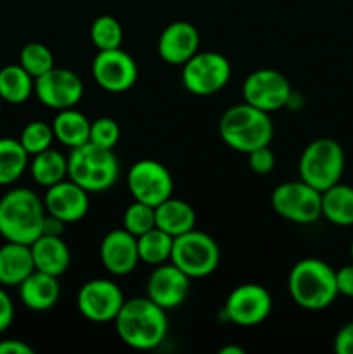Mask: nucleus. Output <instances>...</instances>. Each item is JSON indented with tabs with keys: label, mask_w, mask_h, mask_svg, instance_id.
<instances>
[{
	"label": "nucleus",
	"mask_w": 353,
	"mask_h": 354,
	"mask_svg": "<svg viewBox=\"0 0 353 354\" xmlns=\"http://www.w3.org/2000/svg\"><path fill=\"white\" fill-rule=\"evenodd\" d=\"M165 311L147 296L125 299L120 313L114 318L118 337L128 348L137 351L158 348L168 334V318Z\"/></svg>",
	"instance_id": "f257e3e1"
},
{
	"label": "nucleus",
	"mask_w": 353,
	"mask_h": 354,
	"mask_svg": "<svg viewBox=\"0 0 353 354\" xmlns=\"http://www.w3.org/2000/svg\"><path fill=\"white\" fill-rule=\"evenodd\" d=\"M93 80L111 93H123L135 85L138 68L135 59L120 48L99 50L92 61Z\"/></svg>",
	"instance_id": "4468645a"
},
{
	"label": "nucleus",
	"mask_w": 353,
	"mask_h": 354,
	"mask_svg": "<svg viewBox=\"0 0 353 354\" xmlns=\"http://www.w3.org/2000/svg\"><path fill=\"white\" fill-rule=\"evenodd\" d=\"M54 138L52 124H47L45 121H31L23 128L19 135L21 145L30 156L40 154V152L51 149Z\"/></svg>",
	"instance_id": "2f4dec72"
},
{
	"label": "nucleus",
	"mask_w": 353,
	"mask_h": 354,
	"mask_svg": "<svg viewBox=\"0 0 353 354\" xmlns=\"http://www.w3.org/2000/svg\"><path fill=\"white\" fill-rule=\"evenodd\" d=\"M232 66L218 52H197L182 66V83L185 90L197 97H210L228 83Z\"/></svg>",
	"instance_id": "6e6552de"
},
{
	"label": "nucleus",
	"mask_w": 353,
	"mask_h": 354,
	"mask_svg": "<svg viewBox=\"0 0 353 354\" xmlns=\"http://www.w3.org/2000/svg\"><path fill=\"white\" fill-rule=\"evenodd\" d=\"M120 165L113 149L87 142L71 149L68 156V178L87 192H104L116 183Z\"/></svg>",
	"instance_id": "39448f33"
},
{
	"label": "nucleus",
	"mask_w": 353,
	"mask_h": 354,
	"mask_svg": "<svg viewBox=\"0 0 353 354\" xmlns=\"http://www.w3.org/2000/svg\"><path fill=\"white\" fill-rule=\"evenodd\" d=\"M28 154L16 138H0V185H12L28 168Z\"/></svg>",
	"instance_id": "cd10ccee"
},
{
	"label": "nucleus",
	"mask_w": 353,
	"mask_h": 354,
	"mask_svg": "<svg viewBox=\"0 0 353 354\" xmlns=\"http://www.w3.org/2000/svg\"><path fill=\"white\" fill-rule=\"evenodd\" d=\"M336 283H338V292L346 297H353V263L339 268L336 272Z\"/></svg>",
	"instance_id": "4c0bfd02"
},
{
	"label": "nucleus",
	"mask_w": 353,
	"mask_h": 354,
	"mask_svg": "<svg viewBox=\"0 0 353 354\" xmlns=\"http://www.w3.org/2000/svg\"><path fill=\"white\" fill-rule=\"evenodd\" d=\"M54 137L62 145L75 149L78 145L87 144L90 137V121L83 113L76 111L75 107L59 111L57 116L52 121Z\"/></svg>",
	"instance_id": "b1692460"
},
{
	"label": "nucleus",
	"mask_w": 353,
	"mask_h": 354,
	"mask_svg": "<svg viewBox=\"0 0 353 354\" xmlns=\"http://www.w3.org/2000/svg\"><path fill=\"white\" fill-rule=\"evenodd\" d=\"M270 203L280 218L293 223L310 225L322 218V192L305 183L303 180L277 185Z\"/></svg>",
	"instance_id": "1a4fd4ad"
},
{
	"label": "nucleus",
	"mask_w": 353,
	"mask_h": 354,
	"mask_svg": "<svg viewBox=\"0 0 353 354\" xmlns=\"http://www.w3.org/2000/svg\"><path fill=\"white\" fill-rule=\"evenodd\" d=\"M19 64L30 73L33 78L45 75L54 68V55L52 50L44 44L38 41H31V44L24 45L19 52Z\"/></svg>",
	"instance_id": "7c9ffc66"
},
{
	"label": "nucleus",
	"mask_w": 353,
	"mask_h": 354,
	"mask_svg": "<svg viewBox=\"0 0 353 354\" xmlns=\"http://www.w3.org/2000/svg\"><path fill=\"white\" fill-rule=\"evenodd\" d=\"M17 289H19L21 303L33 311H47L54 308L61 294L57 277L38 270L28 275L17 286Z\"/></svg>",
	"instance_id": "aec40b11"
},
{
	"label": "nucleus",
	"mask_w": 353,
	"mask_h": 354,
	"mask_svg": "<svg viewBox=\"0 0 353 354\" xmlns=\"http://www.w3.org/2000/svg\"><path fill=\"white\" fill-rule=\"evenodd\" d=\"M33 348L17 339L0 341V354H33Z\"/></svg>",
	"instance_id": "58836bf2"
},
{
	"label": "nucleus",
	"mask_w": 353,
	"mask_h": 354,
	"mask_svg": "<svg viewBox=\"0 0 353 354\" xmlns=\"http://www.w3.org/2000/svg\"><path fill=\"white\" fill-rule=\"evenodd\" d=\"M170 261L182 270L189 279H203L218 268L220 248L204 232L190 230L173 239Z\"/></svg>",
	"instance_id": "0eeeda50"
},
{
	"label": "nucleus",
	"mask_w": 353,
	"mask_h": 354,
	"mask_svg": "<svg viewBox=\"0 0 353 354\" xmlns=\"http://www.w3.org/2000/svg\"><path fill=\"white\" fill-rule=\"evenodd\" d=\"M322 216L338 227L353 225V187L336 183L322 192Z\"/></svg>",
	"instance_id": "393cba45"
},
{
	"label": "nucleus",
	"mask_w": 353,
	"mask_h": 354,
	"mask_svg": "<svg viewBox=\"0 0 353 354\" xmlns=\"http://www.w3.org/2000/svg\"><path fill=\"white\" fill-rule=\"evenodd\" d=\"M291 95L293 90L289 80L275 69H256L242 83L244 102L269 114L287 106Z\"/></svg>",
	"instance_id": "9d476101"
},
{
	"label": "nucleus",
	"mask_w": 353,
	"mask_h": 354,
	"mask_svg": "<svg viewBox=\"0 0 353 354\" xmlns=\"http://www.w3.org/2000/svg\"><path fill=\"white\" fill-rule=\"evenodd\" d=\"M125 303L120 287L106 279H93L83 283L76 296V306L80 313L90 322L106 324L114 322Z\"/></svg>",
	"instance_id": "ddd939ff"
},
{
	"label": "nucleus",
	"mask_w": 353,
	"mask_h": 354,
	"mask_svg": "<svg viewBox=\"0 0 353 354\" xmlns=\"http://www.w3.org/2000/svg\"><path fill=\"white\" fill-rule=\"evenodd\" d=\"M350 256H352V261H353V241L352 244H350Z\"/></svg>",
	"instance_id": "79ce46f5"
},
{
	"label": "nucleus",
	"mask_w": 353,
	"mask_h": 354,
	"mask_svg": "<svg viewBox=\"0 0 353 354\" xmlns=\"http://www.w3.org/2000/svg\"><path fill=\"white\" fill-rule=\"evenodd\" d=\"M121 131L120 124L113 118H97L96 121H90V137L89 142L99 145L104 149H114L120 142Z\"/></svg>",
	"instance_id": "72a5a7b5"
},
{
	"label": "nucleus",
	"mask_w": 353,
	"mask_h": 354,
	"mask_svg": "<svg viewBox=\"0 0 353 354\" xmlns=\"http://www.w3.org/2000/svg\"><path fill=\"white\" fill-rule=\"evenodd\" d=\"M90 40L99 50L120 48L123 44V28L113 16H100L90 26Z\"/></svg>",
	"instance_id": "c756f323"
},
{
	"label": "nucleus",
	"mask_w": 353,
	"mask_h": 354,
	"mask_svg": "<svg viewBox=\"0 0 353 354\" xmlns=\"http://www.w3.org/2000/svg\"><path fill=\"white\" fill-rule=\"evenodd\" d=\"M300 180L324 192L336 185L345 171V151L332 138H317L301 152L298 162Z\"/></svg>",
	"instance_id": "423d86ee"
},
{
	"label": "nucleus",
	"mask_w": 353,
	"mask_h": 354,
	"mask_svg": "<svg viewBox=\"0 0 353 354\" xmlns=\"http://www.w3.org/2000/svg\"><path fill=\"white\" fill-rule=\"evenodd\" d=\"M190 292V279L172 261L154 268L145 283V294L163 310H173L187 299Z\"/></svg>",
	"instance_id": "dca6fc26"
},
{
	"label": "nucleus",
	"mask_w": 353,
	"mask_h": 354,
	"mask_svg": "<svg viewBox=\"0 0 353 354\" xmlns=\"http://www.w3.org/2000/svg\"><path fill=\"white\" fill-rule=\"evenodd\" d=\"M44 206L48 214L59 218L66 225L76 223L89 213V192L73 180L64 178L55 185L47 187Z\"/></svg>",
	"instance_id": "f3484780"
},
{
	"label": "nucleus",
	"mask_w": 353,
	"mask_h": 354,
	"mask_svg": "<svg viewBox=\"0 0 353 354\" xmlns=\"http://www.w3.org/2000/svg\"><path fill=\"white\" fill-rule=\"evenodd\" d=\"M33 93L48 109H69L82 100L83 82L71 69L54 66L51 71L35 78Z\"/></svg>",
	"instance_id": "2eb2a0df"
},
{
	"label": "nucleus",
	"mask_w": 353,
	"mask_h": 354,
	"mask_svg": "<svg viewBox=\"0 0 353 354\" xmlns=\"http://www.w3.org/2000/svg\"><path fill=\"white\" fill-rule=\"evenodd\" d=\"M199 50V33L187 21L170 23L161 31L158 40V54L165 62L183 66Z\"/></svg>",
	"instance_id": "6ab92c4d"
},
{
	"label": "nucleus",
	"mask_w": 353,
	"mask_h": 354,
	"mask_svg": "<svg viewBox=\"0 0 353 354\" xmlns=\"http://www.w3.org/2000/svg\"><path fill=\"white\" fill-rule=\"evenodd\" d=\"M35 92V78L21 64L0 69V99L9 104L26 102Z\"/></svg>",
	"instance_id": "a878e982"
},
{
	"label": "nucleus",
	"mask_w": 353,
	"mask_h": 354,
	"mask_svg": "<svg viewBox=\"0 0 353 354\" xmlns=\"http://www.w3.org/2000/svg\"><path fill=\"white\" fill-rule=\"evenodd\" d=\"M218 354H244V349L239 348V346H225L218 351Z\"/></svg>",
	"instance_id": "a19ab883"
},
{
	"label": "nucleus",
	"mask_w": 353,
	"mask_h": 354,
	"mask_svg": "<svg viewBox=\"0 0 353 354\" xmlns=\"http://www.w3.org/2000/svg\"><path fill=\"white\" fill-rule=\"evenodd\" d=\"M64 221L59 218L52 216V214H45L44 225H42V235H54V237H61L62 230H64Z\"/></svg>",
	"instance_id": "ea45409f"
},
{
	"label": "nucleus",
	"mask_w": 353,
	"mask_h": 354,
	"mask_svg": "<svg viewBox=\"0 0 353 354\" xmlns=\"http://www.w3.org/2000/svg\"><path fill=\"white\" fill-rule=\"evenodd\" d=\"M138 258L142 263L158 266L163 263H168L172 258L173 237L166 232L159 230L158 227L151 228L149 232L137 237Z\"/></svg>",
	"instance_id": "c85d7f7f"
},
{
	"label": "nucleus",
	"mask_w": 353,
	"mask_h": 354,
	"mask_svg": "<svg viewBox=\"0 0 353 354\" xmlns=\"http://www.w3.org/2000/svg\"><path fill=\"white\" fill-rule=\"evenodd\" d=\"M14 320V303L9 294L0 287V334L10 327Z\"/></svg>",
	"instance_id": "e433bc0d"
},
{
	"label": "nucleus",
	"mask_w": 353,
	"mask_h": 354,
	"mask_svg": "<svg viewBox=\"0 0 353 354\" xmlns=\"http://www.w3.org/2000/svg\"><path fill=\"white\" fill-rule=\"evenodd\" d=\"M127 187L135 201L156 207L172 197L173 178L161 162L141 159L128 169Z\"/></svg>",
	"instance_id": "9b49d317"
},
{
	"label": "nucleus",
	"mask_w": 353,
	"mask_h": 354,
	"mask_svg": "<svg viewBox=\"0 0 353 354\" xmlns=\"http://www.w3.org/2000/svg\"><path fill=\"white\" fill-rule=\"evenodd\" d=\"M102 266L116 277H125L134 272L141 263L137 237L125 228H116L104 235L99 249Z\"/></svg>",
	"instance_id": "a211bd4d"
},
{
	"label": "nucleus",
	"mask_w": 353,
	"mask_h": 354,
	"mask_svg": "<svg viewBox=\"0 0 353 354\" xmlns=\"http://www.w3.org/2000/svg\"><path fill=\"white\" fill-rule=\"evenodd\" d=\"M334 351L338 354H353V322L339 328L334 337Z\"/></svg>",
	"instance_id": "c9c22d12"
},
{
	"label": "nucleus",
	"mask_w": 353,
	"mask_h": 354,
	"mask_svg": "<svg viewBox=\"0 0 353 354\" xmlns=\"http://www.w3.org/2000/svg\"><path fill=\"white\" fill-rule=\"evenodd\" d=\"M291 299L305 310H324L339 296L336 270L317 258H305L287 277Z\"/></svg>",
	"instance_id": "7ed1b4c3"
},
{
	"label": "nucleus",
	"mask_w": 353,
	"mask_h": 354,
	"mask_svg": "<svg viewBox=\"0 0 353 354\" xmlns=\"http://www.w3.org/2000/svg\"><path fill=\"white\" fill-rule=\"evenodd\" d=\"M35 272L31 248L17 242H7L0 248V286L17 287Z\"/></svg>",
	"instance_id": "4be33fe9"
},
{
	"label": "nucleus",
	"mask_w": 353,
	"mask_h": 354,
	"mask_svg": "<svg viewBox=\"0 0 353 354\" xmlns=\"http://www.w3.org/2000/svg\"><path fill=\"white\" fill-rule=\"evenodd\" d=\"M31 256H33L35 270L48 273V275L61 277L62 273L68 272L69 263H71V254L62 241V237H54V235H40L35 242L30 244Z\"/></svg>",
	"instance_id": "412c9836"
},
{
	"label": "nucleus",
	"mask_w": 353,
	"mask_h": 354,
	"mask_svg": "<svg viewBox=\"0 0 353 354\" xmlns=\"http://www.w3.org/2000/svg\"><path fill=\"white\" fill-rule=\"evenodd\" d=\"M156 227V218H154V207L149 204L138 203L135 201L134 204L127 207L123 214V228L130 232L135 237H141L142 234L149 232L151 228Z\"/></svg>",
	"instance_id": "473e14b6"
},
{
	"label": "nucleus",
	"mask_w": 353,
	"mask_h": 354,
	"mask_svg": "<svg viewBox=\"0 0 353 354\" xmlns=\"http://www.w3.org/2000/svg\"><path fill=\"white\" fill-rule=\"evenodd\" d=\"M2 102H3V100H2V99H0V109H2Z\"/></svg>",
	"instance_id": "37998d69"
},
{
	"label": "nucleus",
	"mask_w": 353,
	"mask_h": 354,
	"mask_svg": "<svg viewBox=\"0 0 353 354\" xmlns=\"http://www.w3.org/2000/svg\"><path fill=\"white\" fill-rule=\"evenodd\" d=\"M248 162L249 168L256 175H269L275 168V154H273L269 145H265V147H258L255 151L248 152Z\"/></svg>",
	"instance_id": "f704fd0d"
},
{
	"label": "nucleus",
	"mask_w": 353,
	"mask_h": 354,
	"mask_svg": "<svg viewBox=\"0 0 353 354\" xmlns=\"http://www.w3.org/2000/svg\"><path fill=\"white\" fill-rule=\"evenodd\" d=\"M156 227L166 232L173 239L194 230L196 227V213L185 201L168 197L154 207Z\"/></svg>",
	"instance_id": "5701e85b"
},
{
	"label": "nucleus",
	"mask_w": 353,
	"mask_h": 354,
	"mask_svg": "<svg viewBox=\"0 0 353 354\" xmlns=\"http://www.w3.org/2000/svg\"><path fill=\"white\" fill-rule=\"evenodd\" d=\"M272 311V297L263 286L242 283L228 294L224 317L239 327H255Z\"/></svg>",
	"instance_id": "f8f14e48"
},
{
	"label": "nucleus",
	"mask_w": 353,
	"mask_h": 354,
	"mask_svg": "<svg viewBox=\"0 0 353 354\" xmlns=\"http://www.w3.org/2000/svg\"><path fill=\"white\" fill-rule=\"evenodd\" d=\"M44 201L30 189H12L0 199V235L7 242L30 245L42 235Z\"/></svg>",
	"instance_id": "f03ea898"
},
{
	"label": "nucleus",
	"mask_w": 353,
	"mask_h": 354,
	"mask_svg": "<svg viewBox=\"0 0 353 354\" xmlns=\"http://www.w3.org/2000/svg\"><path fill=\"white\" fill-rule=\"evenodd\" d=\"M30 171L35 182L47 189L68 178V158L51 147L33 156V161L30 162Z\"/></svg>",
	"instance_id": "bb28decb"
},
{
	"label": "nucleus",
	"mask_w": 353,
	"mask_h": 354,
	"mask_svg": "<svg viewBox=\"0 0 353 354\" xmlns=\"http://www.w3.org/2000/svg\"><path fill=\"white\" fill-rule=\"evenodd\" d=\"M218 131L228 147L248 154L255 149L270 145L273 137V123L269 113L242 102L225 111L218 124Z\"/></svg>",
	"instance_id": "20e7f679"
}]
</instances>
